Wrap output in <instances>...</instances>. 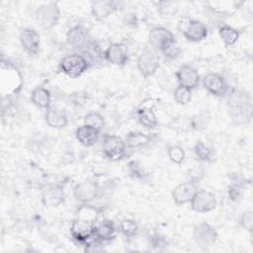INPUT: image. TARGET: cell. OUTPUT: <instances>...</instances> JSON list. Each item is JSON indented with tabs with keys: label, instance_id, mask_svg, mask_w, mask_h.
Returning <instances> with one entry per match:
<instances>
[{
	"label": "cell",
	"instance_id": "cell-1",
	"mask_svg": "<svg viewBox=\"0 0 253 253\" xmlns=\"http://www.w3.org/2000/svg\"><path fill=\"white\" fill-rule=\"evenodd\" d=\"M227 108L234 125H247L252 119V98L243 90H233L228 94Z\"/></svg>",
	"mask_w": 253,
	"mask_h": 253
},
{
	"label": "cell",
	"instance_id": "cell-2",
	"mask_svg": "<svg viewBox=\"0 0 253 253\" xmlns=\"http://www.w3.org/2000/svg\"><path fill=\"white\" fill-rule=\"evenodd\" d=\"M38 26L42 30H50L55 27L60 19V9L56 2L43 3L38 7L35 14Z\"/></svg>",
	"mask_w": 253,
	"mask_h": 253
},
{
	"label": "cell",
	"instance_id": "cell-3",
	"mask_svg": "<svg viewBox=\"0 0 253 253\" xmlns=\"http://www.w3.org/2000/svg\"><path fill=\"white\" fill-rule=\"evenodd\" d=\"M178 30L185 39L188 42H199L208 37L209 31L207 26L199 21V20H194V19H189V18H182L178 22Z\"/></svg>",
	"mask_w": 253,
	"mask_h": 253
},
{
	"label": "cell",
	"instance_id": "cell-4",
	"mask_svg": "<svg viewBox=\"0 0 253 253\" xmlns=\"http://www.w3.org/2000/svg\"><path fill=\"white\" fill-rule=\"evenodd\" d=\"M88 59L81 53H70L65 55L59 63V69L62 73L71 78L81 76L89 68Z\"/></svg>",
	"mask_w": 253,
	"mask_h": 253
},
{
	"label": "cell",
	"instance_id": "cell-5",
	"mask_svg": "<svg viewBox=\"0 0 253 253\" xmlns=\"http://www.w3.org/2000/svg\"><path fill=\"white\" fill-rule=\"evenodd\" d=\"M217 237L216 229L208 221L199 222L193 227L192 238L200 248L208 249L211 247L216 242Z\"/></svg>",
	"mask_w": 253,
	"mask_h": 253
},
{
	"label": "cell",
	"instance_id": "cell-6",
	"mask_svg": "<svg viewBox=\"0 0 253 253\" xmlns=\"http://www.w3.org/2000/svg\"><path fill=\"white\" fill-rule=\"evenodd\" d=\"M104 155L111 161L122 160L126 153V145L123 138L114 134H105L102 139Z\"/></svg>",
	"mask_w": 253,
	"mask_h": 253
},
{
	"label": "cell",
	"instance_id": "cell-7",
	"mask_svg": "<svg viewBox=\"0 0 253 253\" xmlns=\"http://www.w3.org/2000/svg\"><path fill=\"white\" fill-rule=\"evenodd\" d=\"M136 66L143 77H149L156 73L160 66V58L153 48H144L138 55Z\"/></svg>",
	"mask_w": 253,
	"mask_h": 253
},
{
	"label": "cell",
	"instance_id": "cell-8",
	"mask_svg": "<svg viewBox=\"0 0 253 253\" xmlns=\"http://www.w3.org/2000/svg\"><path fill=\"white\" fill-rule=\"evenodd\" d=\"M189 204L194 211L199 213H207L216 208L217 200L214 194L211 191L198 190Z\"/></svg>",
	"mask_w": 253,
	"mask_h": 253
},
{
	"label": "cell",
	"instance_id": "cell-9",
	"mask_svg": "<svg viewBox=\"0 0 253 253\" xmlns=\"http://www.w3.org/2000/svg\"><path fill=\"white\" fill-rule=\"evenodd\" d=\"M70 234L76 242L86 244L95 237V223L76 217L71 223Z\"/></svg>",
	"mask_w": 253,
	"mask_h": 253
},
{
	"label": "cell",
	"instance_id": "cell-10",
	"mask_svg": "<svg viewBox=\"0 0 253 253\" xmlns=\"http://www.w3.org/2000/svg\"><path fill=\"white\" fill-rule=\"evenodd\" d=\"M100 193L99 185L94 180H84L77 183L73 189L74 198L81 204L92 203Z\"/></svg>",
	"mask_w": 253,
	"mask_h": 253
},
{
	"label": "cell",
	"instance_id": "cell-11",
	"mask_svg": "<svg viewBox=\"0 0 253 253\" xmlns=\"http://www.w3.org/2000/svg\"><path fill=\"white\" fill-rule=\"evenodd\" d=\"M204 88L214 97H222L228 92V85L225 78L216 72H210L202 79Z\"/></svg>",
	"mask_w": 253,
	"mask_h": 253
},
{
	"label": "cell",
	"instance_id": "cell-12",
	"mask_svg": "<svg viewBox=\"0 0 253 253\" xmlns=\"http://www.w3.org/2000/svg\"><path fill=\"white\" fill-rule=\"evenodd\" d=\"M66 41L70 46L81 50H84L93 42L88 29L82 25L71 27L66 34Z\"/></svg>",
	"mask_w": 253,
	"mask_h": 253
},
{
	"label": "cell",
	"instance_id": "cell-13",
	"mask_svg": "<svg viewBox=\"0 0 253 253\" xmlns=\"http://www.w3.org/2000/svg\"><path fill=\"white\" fill-rule=\"evenodd\" d=\"M42 204L46 208H55L64 203L65 195L58 185H45L41 190Z\"/></svg>",
	"mask_w": 253,
	"mask_h": 253
},
{
	"label": "cell",
	"instance_id": "cell-14",
	"mask_svg": "<svg viewBox=\"0 0 253 253\" xmlns=\"http://www.w3.org/2000/svg\"><path fill=\"white\" fill-rule=\"evenodd\" d=\"M176 78L180 86L190 90L196 89L201 81V76L197 69L190 64L181 65L176 71Z\"/></svg>",
	"mask_w": 253,
	"mask_h": 253
},
{
	"label": "cell",
	"instance_id": "cell-15",
	"mask_svg": "<svg viewBox=\"0 0 253 253\" xmlns=\"http://www.w3.org/2000/svg\"><path fill=\"white\" fill-rule=\"evenodd\" d=\"M104 58L111 64L124 66L128 61L127 46L123 42L111 43L104 52Z\"/></svg>",
	"mask_w": 253,
	"mask_h": 253
},
{
	"label": "cell",
	"instance_id": "cell-16",
	"mask_svg": "<svg viewBox=\"0 0 253 253\" xmlns=\"http://www.w3.org/2000/svg\"><path fill=\"white\" fill-rule=\"evenodd\" d=\"M20 43L23 49L30 55H37L41 49V37L39 33L32 28L22 30L19 36Z\"/></svg>",
	"mask_w": 253,
	"mask_h": 253
},
{
	"label": "cell",
	"instance_id": "cell-17",
	"mask_svg": "<svg viewBox=\"0 0 253 253\" xmlns=\"http://www.w3.org/2000/svg\"><path fill=\"white\" fill-rule=\"evenodd\" d=\"M198 191L195 181H186L178 184L172 191V200L177 206L189 204Z\"/></svg>",
	"mask_w": 253,
	"mask_h": 253
},
{
	"label": "cell",
	"instance_id": "cell-18",
	"mask_svg": "<svg viewBox=\"0 0 253 253\" xmlns=\"http://www.w3.org/2000/svg\"><path fill=\"white\" fill-rule=\"evenodd\" d=\"M175 36L173 33L164 27H154L149 31L148 41L154 50L160 51L162 47L169 42L174 41Z\"/></svg>",
	"mask_w": 253,
	"mask_h": 253
},
{
	"label": "cell",
	"instance_id": "cell-19",
	"mask_svg": "<svg viewBox=\"0 0 253 253\" xmlns=\"http://www.w3.org/2000/svg\"><path fill=\"white\" fill-rule=\"evenodd\" d=\"M44 121L48 126L55 129L64 128L68 124V116L64 109L50 106L44 114Z\"/></svg>",
	"mask_w": 253,
	"mask_h": 253
},
{
	"label": "cell",
	"instance_id": "cell-20",
	"mask_svg": "<svg viewBox=\"0 0 253 253\" xmlns=\"http://www.w3.org/2000/svg\"><path fill=\"white\" fill-rule=\"evenodd\" d=\"M118 5V2L110 0L93 1L91 2V13L96 20L102 21L107 19L110 15L117 11Z\"/></svg>",
	"mask_w": 253,
	"mask_h": 253
},
{
	"label": "cell",
	"instance_id": "cell-21",
	"mask_svg": "<svg viewBox=\"0 0 253 253\" xmlns=\"http://www.w3.org/2000/svg\"><path fill=\"white\" fill-rule=\"evenodd\" d=\"M100 133V130L83 124L76 128L75 137L81 145L85 147H91L99 140Z\"/></svg>",
	"mask_w": 253,
	"mask_h": 253
},
{
	"label": "cell",
	"instance_id": "cell-22",
	"mask_svg": "<svg viewBox=\"0 0 253 253\" xmlns=\"http://www.w3.org/2000/svg\"><path fill=\"white\" fill-rule=\"evenodd\" d=\"M117 228L115 223L110 219H103L95 223V238L104 242L113 240L116 237Z\"/></svg>",
	"mask_w": 253,
	"mask_h": 253
},
{
	"label": "cell",
	"instance_id": "cell-23",
	"mask_svg": "<svg viewBox=\"0 0 253 253\" xmlns=\"http://www.w3.org/2000/svg\"><path fill=\"white\" fill-rule=\"evenodd\" d=\"M31 102L37 108L46 110L51 106L50 92L42 86H38L31 93Z\"/></svg>",
	"mask_w": 253,
	"mask_h": 253
},
{
	"label": "cell",
	"instance_id": "cell-24",
	"mask_svg": "<svg viewBox=\"0 0 253 253\" xmlns=\"http://www.w3.org/2000/svg\"><path fill=\"white\" fill-rule=\"evenodd\" d=\"M151 141V136L141 131H129L126 133L125 142L126 148L129 149H140L146 146Z\"/></svg>",
	"mask_w": 253,
	"mask_h": 253
},
{
	"label": "cell",
	"instance_id": "cell-25",
	"mask_svg": "<svg viewBox=\"0 0 253 253\" xmlns=\"http://www.w3.org/2000/svg\"><path fill=\"white\" fill-rule=\"evenodd\" d=\"M78 218L87 220L92 223H96L101 215V210L90 204H82L76 211Z\"/></svg>",
	"mask_w": 253,
	"mask_h": 253
},
{
	"label": "cell",
	"instance_id": "cell-26",
	"mask_svg": "<svg viewBox=\"0 0 253 253\" xmlns=\"http://www.w3.org/2000/svg\"><path fill=\"white\" fill-rule=\"evenodd\" d=\"M137 119L144 128L152 129L157 126V117L154 111L149 107L139 108L137 110Z\"/></svg>",
	"mask_w": 253,
	"mask_h": 253
},
{
	"label": "cell",
	"instance_id": "cell-27",
	"mask_svg": "<svg viewBox=\"0 0 253 253\" xmlns=\"http://www.w3.org/2000/svg\"><path fill=\"white\" fill-rule=\"evenodd\" d=\"M218 35L220 40L226 46H230L236 43L240 37L239 31L228 25L220 26L218 28Z\"/></svg>",
	"mask_w": 253,
	"mask_h": 253
},
{
	"label": "cell",
	"instance_id": "cell-28",
	"mask_svg": "<svg viewBox=\"0 0 253 253\" xmlns=\"http://www.w3.org/2000/svg\"><path fill=\"white\" fill-rule=\"evenodd\" d=\"M138 229L139 227L137 222L131 218H125L119 224L120 232L127 239H131L136 236Z\"/></svg>",
	"mask_w": 253,
	"mask_h": 253
},
{
	"label": "cell",
	"instance_id": "cell-29",
	"mask_svg": "<svg viewBox=\"0 0 253 253\" xmlns=\"http://www.w3.org/2000/svg\"><path fill=\"white\" fill-rule=\"evenodd\" d=\"M193 151H194L196 157L200 161H204V162L211 161L212 158V154H213L211 147H210L207 143H205L202 140H199L195 143V145L193 147Z\"/></svg>",
	"mask_w": 253,
	"mask_h": 253
},
{
	"label": "cell",
	"instance_id": "cell-30",
	"mask_svg": "<svg viewBox=\"0 0 253 253\" xmlns=\"http://www.w3.org/2000/svg\"><path fill=\"white\" fill-rule=\"evenodd\" d=\"M83 123H84V125L89 126H91L93 128H96V129H98L100 131H102V129L105 126V119H104V117L100 113L95 112V111H91V112L87 113L84 116Z\"/></svg>",
	"mask_w": 253,
	"mask_h": 253
},
{
	"label": "cell",
	"instance_id": "cell-31",
	"mask_svg": "<svg viewBox=\"0 0 253 253\" xmlns=\"http://www.w3.org/2000/svg\"><path fill=\"white\" fill-rule=\"evenodd\" d=\"M174 101L181 106L187 105L192 99V90L178 85L173 92Z\"/></svg>",
	"mask_w": 253,
	"mask_h": 253
},
{
	"label": "cell",
	"instance_id": "cell-32",
	"mask_svg": "<svg viewBox=\"0 0 253 253\" xmlns=\"http://www.w3.org/2000/svg\"><path fill=\"white\" fill-rule=\"evenodd\" d=\"M160 52L164 55L165 58H167L168 60H174L176 59L180 53H181V49L180 46L178 44V42H176V40L171 41L169 42H167L162 49L160 50Z\"/></svg>",
	"mask_w": 253,
	"mask_h": 253
},
{
	"label": "cell",
	"instance_id": "cell-33",
	"mask_svg": "<svg viewBox=\"0 0 253 253\" xmlns=\"http://www.w3.org/2000/svg\"><path fill=\"white\" fill-rule=\"evenodd\" d=\"M243 193V180L238 177L232 179L228 187V199L231 201H238Z\"/></svg>",
	"mask_w": 253,
	"mask_h": 253
},
{
	"label": "cell",
	"instance_id": "cell-34",
	"mask_svg": "<svg viewBox=\"0 0 253 253\" xmlns=\"http://www.w3.org/2000/svg\"><path fill=\"white\" fill-rule=\"evenodd\" d=\"M167 155L168 158L170 159L171 162H173L174 164H181L183 163V161L185 160L186 157V153L185 150L182 146L180 145H171L168 149H167Z\"/></svg>",
	"mask_w": 253,
	"mask_h": 253
},
{
	"label": "cell",
	"instance_id": "cell-35",
	"mask_svg": "<svg viewBox=\"0 0 253 253\" xmlns=\"http://www.w3.org/2000/svg\"><path fill=\"white\" fill-rule=\"evenodd\" d=\"M127 173L128 176L133 180H144L146 178V172L137 161L128 162Z\"/></svg>",
	"mask_w": 253,
	"mask_h": 253
},
{
	"label": "cell",
	"instance_id": "cell-36",
	"mask_svg": "<svg viewBox=\"0 0 253 253\" xmlns=\"http://www.w3.org/2000/svg\"><path fill=\"white\" fill-rule=\"evenodd\" d=\"M239 225L249 231V232H252V228H253V212L252 211L250 210H247V211H244L240 217H239Z\"/></svg>",
	"mask_w": 253,
	"mask_h": 253
},
{
	"label": "cell",
	"instance_id": "cell-37",
	"mask_svg": "<svg viewBox=\"0 0 253 253\" xmlns=\"http://www.w3.org/2000/svg\"><path fill=\"white\" fill-rule=\"evenodd\" d=\"M149 243L153 248H156V249L166 248L169 244L167 238L164 235H161L159 233H154L151 236H149Z\"/></svg>",
	"mask_w": 253,
	"mask_h": 253
},
{
	"label": "cell",
	"instance_id": "cell-38",
	"mask_svg": "<svg viewBox=\"0 0 253 253\" xmlns=\"http://www.w3.org/2000/svg\"><path fill=\"white\" fill-rule=\"evenodd\" d=\"M157 10L159 11L160 14L171 15L176 12L177 8H174V3H171V2H158Z\"/></svg>",
	"mask_w": 253,
	"mask_h": 253
}]
</instances>
